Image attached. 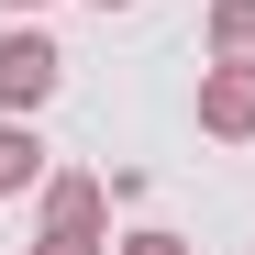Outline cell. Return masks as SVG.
<instances>
[{
    "label": "cell",
    "mask_w": 255,
    "mask_h": 255,
    "mask_svg": "<svg viewBox=\"0 0 255 255\" xmlns=\"http://www.w3.org/2000/svg\"><path fill=\"white\" fill-rule=\"evenodd\" d=\"M56 89H67V56L33 22H11V33H0V111H45Z\"/></svg>",
    "instance_id": "cell-1"
},
{
    "label": "cell",
    "mask_w": 255,
    "mask_h": 255,
    "mask_svg": "<svg viewBox=\"0 0 255 255\" xmlns=\"http://www.w3.org/2000/svg\"><path fill=\"white\" fill-rule=\"evenodd\" d=\"M200 133L211 144H255V67L244 56H211L200 67Z\"/></svg>",
    "instance_id": "cell-2"
},
{
    "label": "cell",
    "mask_w": 255,
    "mask_h": 255,
    "mask_svg": "<svg viewBox=\"0 0 255 255\" xmlns=\"http://www.w3.org/2000/svg\"><path fill=\"white\" fill-rule=\"evenodd\" d=\"M45 189V133H33V111H0V200Z\"/></svg>",
    "instance_id": "cell-3"
},
{
    "label": "cell",
    "mask_w": 255,
    "mask_h": 255,
    "mask_svg": "<svg viewBox=\"0 0 255 255\" xmlns=\"http://www.w3.org/2000/svg\"><path fill=\"white\" fill-rule=\"evenodd\" d=\"M45 222L100 233V222H111V178H78V166H67V178H45Z\"/></svg>",
    "instance_id": "cell-4"
},
{
    "label": "cell",
    "mask_w": 255,
    "mask_h": 255,
    "mask_svg": "<svg viewBox=\"0 0 255 255\" xmlns=\"http://www.w3.org/2000/svg\"><path fill=\"white\" fill-rule=\"evenodd\" d=\"M211 56H244L255 67V0H211Z\"/></svg>",
    "instance_id": "cell-5"
},
{
    "label": "cell",
    "mask_w": 255,
    "mask_h": 255,
    "mask_svg": "<svg viewBox=\"0 0 255 255\" xmlns=\"http://www.w3.org/2000/svg\"><path fill=\"white\" fill-rule=\"evenodd\" d=\"M33 255H111L100 233H78V222H45V233H33Z\"/></svg>",
    "instance_id": "cell-6"
},
{
    "label": "cell",
    "mask_w": 255,
    "mask_h": 255,
    "mask_svg": "<svg viewBox=\"0 0 255 255\" xmlns=\"http://www.w3.org/2000/svg\"><path fill=\"white\" fill-rule=\"evenodd\" d=\"M122 255H189L178 233H122Z\"/></svg>",
    "instance_id": "cell-7"
},
{
    "label": "cell",
    "mask_w": 255,
    "mask_h": 255,
    "mask_svg": "<svg viewBox=\"0 0 255 255\" xmlns=\"http://www.w3.org/2000/svg\"><path fill=\"white\" fill-rule=\"evenodd\" d=\"M0 11H45V0H0Z\"/></svg>",
    "instance_id": "cell-8"
},
{
    "label": "cell",
    "mask_w": 255,
    "mask_h": 255,
    "mask_svg": "<svg viewBox=\"0 0 255 255\" xmlns=\"http://www.w3.org/2000/svg\"><path fill=\"white\" fill-rule=\"evenodd\" d=\"M100 11H133V0H100Z\"/></svg>",
    "instance_id": "cell-9"
}]
</instances>
